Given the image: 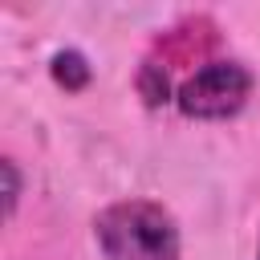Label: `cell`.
I'll return each mask as SVG.
<instances>
[{"mask_svg": "<svg viewBox=\"0 0 260 260\" xmlns=\"http://www.w3.org/2000/svg\"><path fill=\"white\" fill-rule=\"evenodd\" d=\"M0 175H4V215L12 219L16 215V203H20V191H24V179H20L16 158H4L0 162Z\"/></svg>", "mask_w": 260, "mask_h": 260, "instance_id": "obj_5", "label": "cell"}, {"mask_svg": "<svg viewBox=\"0 0 260 260\" xmlns=\"http://www.w3.org/2000/svg\"><path fill=\"white\" fill-rule=\"evenodd\" d=\"M93 240L106 260H179V223L154 199H118L98 211Z\"/></svg>", "mask_w": 260, "mask_h": 260, "instance_id": "obj_1", "label": "cell"}, {"mask_svg": "<svg viewBox=\"0 0 260 260\" xmlns=\"http://www.w3.org/2000/svg\"><path fill=\"white\" fill-rule=\"evenodd\" d=\"M49 73H53V81H57L61 89H69V93L85 89V85H89V77H93L89 61H85L77 49H61V53H53V61H49Z\"/></svg>", "mask_w": 260, "mask_h": 260, "instance_id": "obj_3", "label": "cell"}, {"mask_svg": "<svg viewBox=\"0 0 260 260\" xmlns=\"http://www.w3.org/2000/svg\"><path fill=\"white\" fill-rule=\"evenodd\" d=\"M138 93H142V102H146L150 110H158V106H167V102H171L167 73H162L154 61H146V65H142V73H138Z\"/></svg>", "mask_w": 260, "mask_h": 260, "instance_id": "obj_4", "label": "cell"}, {"mask_svg": "<svg viewBox=\"0 0 260 260\" xmlns=\"http://www.w3.org/2000/svg\"><path fill=\"white\" fill-rule=\"evenodd\" d=\"M256 260H260V252H256Z\"/></svg>", "mask_w": 260, "mask_h": 260, "instance_id": "obj_6", "label": "cell"}, {"mask_svg": "<svg viewBox=\"0 0 260 260\" xmlns=\"http://www.w3.org/2000/svg\"><path fill=\"white\" fill-rule=\"evenodd\" d=\"M252 69L240 65V61H207L199 65L179 89H175V106L187 114V118H199V122H223V118H236L248 98H252Z\"/></svg>", "mask_w": 260, "mask_h": 260, "instance_id": "obj_2", "label": "cell"}]
</instances>
